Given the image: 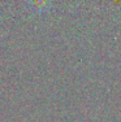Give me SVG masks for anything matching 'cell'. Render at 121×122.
<instances>
[{
    "label": "cell",
    "instance_id": "obj_1",
    "mask_svg": "<svg viewBox=\"0 0 121 122\" xmlns=\"http://www.w3.org/2000/svg\"><path fill=\"white\" fill-rule=\"evenodd\" d=\"M31 1H33V5H34V7L38 8L39 10L47 5V0H31Z\"/></svg>",
    "mask_w": 121,
    "mask_h": 122
}]
</instances>
